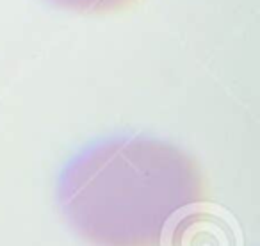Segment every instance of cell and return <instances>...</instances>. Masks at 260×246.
<instances>
[{"instance_id":"1","label":"cell","mask_w":260,"mask_h":246,"mask_svg":"<svg viewBox=\"0 0 260 246\" xmlns=\"http://www.w3.org/2000/svg\"><path fill=\"white\" fill-rule=\"evenodd\" d=\"M57 8L68 9L80 15L107 16L125 13L141 4L143 0H50Z\"/></svg>"}]
</instances>
